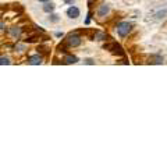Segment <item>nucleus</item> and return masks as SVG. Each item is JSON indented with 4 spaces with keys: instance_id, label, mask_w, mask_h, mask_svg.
Instances as JSON below:
<instances>
[{
    "instance_id": "obj_15",
    "label": "nucleus",
    "mask_w": 167,
    "mask_h": 167,
    "mask_svg": "<svg viewBox=\"0 0 167 167\" xmlns=\"http://www.w3.org/2000/svg\"><path fill=\"white\" fill-rule=\"evenodd\" d=\"M88 1H89V3H92V1H95V0H88Z\"/></svg>"
},
{
    "instance_id": "obj_6",
    "label": "nucleus",
    "mask_w": 167,
    "mask_h": 167,
    "mask_svg": "<svg viewBox=\"0 0 167 167\" xmlns=\"http://www.w3.org/2000/svg\"><path fill=\"white\" fill-rule=\"evenodd\" d=\"M78 61V59L75 57V56H67L65 59H64V63L65 64H74Z\"/></svg>"
},
{
    "instance_id": "obj_13",
    "label": "nucleus",
    "mask_w": 167,
    "mask_h": 167,
    "mask_svg": "<svg viewBox=\"0 0 167 167\" xmlns=\"http://www.w3.org/2000/svg\"><path fill=\"white\" fill-rule=\"evenodd\" d=\"M38 1H43L45 3V1H49V0H38Z\"/></svg>"
},
{
    "instance_id": "obj_1",
    "label": "nucleus",
    "mask_w": 167,
    "mask_h": 167,
    "mask_svg": "<svg viewBox=\"0 0 167 167\" xmlns=\"http://www.w3.org/2000/svg\"><path fill=\"white\" fill-rule=\"evenodd\" d=\"M131 28H132V25L130 24V22H120L117 25V33H119L121 38H124V36H127L128 33L131 32Z\"/></svg>"
},
{
    "instance_id": "obj_14",
    "label": "nucleus",
    "mask_w": 167,
    "mask_h": 167,
    "mask_svg": "<svg viewBox=\"0 0 167 167\" xmlns=\"http://www.w3.org/2000/svg\"><path fill=\"white\" fill-rule=\"evenodd\" d=\"M65 1H67V3H70V1H74V0H65Z\"/></svg>"
},
{
    "instance_id": "obj_11",
    "label": "nucleus",
    "mask_w": 167,
    "mask_h": 167,
    "mask_svg": "<svg viewBox=\"0 0 167 167\" xmlns=\"http://www.w3.org/2000/svg\"><path fill=\"white\" fill-rule=\"evenodd\" d=\"M85 64H93V60H92V59H87V60H85Z\"/></svg>"
},
{
    "instance_id": "obj_5",
    "label": "nucleus",
    "mask_w": 167,
    "mask_h": 167,
    "mask_svg": "<svg viewBox=\"0 0 167 167\" xmlns=\"http://www.w3.org/2000/svg\"><path fill=\"white\" fill-rule=\"evenodd\" d=\"M109 10H110V7H109L107 4H102V6L99 7V10H97V16H99V17H104L107 13H109Z\"/></svg>"
},
{
    "instance_id": "obj_12",
    "label": "nucleus",
    "mask_w": 167,
    "mask_h": 167,
    "mask_svg": "<svg viewBox=\"0 0 167 167\" xmlns=\"http://www.w3.org/2000/svg\"><path fill=\"white\" fill-rule=\"evenodd\" d=\"M56 36H57V38H60V36H63V33H61V32H57V33H56Z\"/></svg>"
},
{
    "instance_id": "obj_7",
    "label": "nucleus",
    "mask_w": 167,
    "mask_h": 167,
    "mask_svg": "<svg viewBox=\"0 0 167 167\" xmlns=\"http://www.w3.org/2000/svg\"><path fill=\"white\" fill-rule=\"evenodd\" d=\"M53 10H55V4H52V3H50V4H45V6H43V11H46V13H52Z\"/></svg>"
},
{
    "instance_id": "obj_2",
    "label": "nucleus",
    "mask_w": 167,
    "mask_h": 167,
    "mask_svg": "<svg viewBox=\"0 0 167 167\" xmlns=\"http://www.w3.org/2000/svg\"><path fill=\"white\" fill-rule=\"evenodd\" d=\"M67 45L71 46V48H77V46L81 45V38L78 35H70L67 38Z\"/></svg>"
},
{
    "instance_id": "obj_4",
    "label": "nucleus",
    "mask_w": 167,
    "mask_h": 167,
    "mask_svg": "<svg viewBox=\"0 0 167 167\" xmlns=\"http://www.w3.org/2000/svg\"><path fill=\"white\" fill-rule=\"evenodd\" d=\"M28 61H29V64H32V65H39V64H42V57H40L39 55H33L28 59Z\"/></svg>"
},
{
    "instance_id": "obj_9",
    "label": "nucleus",
    "mask_w": 167,
    "mask_h": 167,
    "mask_svg": "<svg viewBox=\"0 0 167 167\" xmlns=\"http://www.w3.org/2000/svg\"><path fill=\"white\" fill-rule=\"evenodd\" d=\"M11 35H13V36H16V38H18V36H20V29H18V28H14V29H11Z\"/></svg>"
},
{
    "instance_id": "obj_3",
    "label": "nucleus",
    "mask_w": 167,
    "mask_h": 167,
    "mask_svg": "<svg viewBox=\"0 0 167 167\" xmlns=\"http://www.w3.org/2000/svg\"><path fill=\"white\" fill-rule=\"evenodd\" d=\"M67 16L70 18H78L80 17V8L75 7V6H70L67 8Z\"/></svg>"
},
{
    "instance_id": "obj_8",
    "label": "nucleus",
    "mask_w": 167,
    "mask_h": 167,
    "mask_svg": "<svg viewBox=\"0 0 167 167\" xmlns=\"http://www.w3.org/2000/svg\"><path fill=\"white\" fill-rule=\"evenodd\" d=\"M166 16H167V10H163V11H159L156 14V18H164Z\"/></svg>"
},
{
    "instance_id": "obj_10",
    "label": "nucleus",
    "mask_w": 167,
    "mask_h": 167,
    "mask_svg": "<svg viewBox=\"0 0 167 167\" xmlns=\"http://www.w3.org/2000/svg\"><path fill=\"white\" fill-rule=\"evenodd\" d=\"M8 63H10V61H8L7 57H1V59H0V64H1V65H6V64H8Z\"/></svg>"
}]
</instances>
